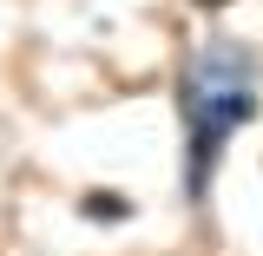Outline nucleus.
<instances>
[{"label":"nucleus","mask_w":263,"mask_h":256,"mask_svg":"<svg viewBox=\"0 0 263 256\" xmlns=\"http://www.w3.org/2000/svg\"><path fill=\"white\" fill-rule=\"evenodd\" d=\"M263 119V53L230 40V33H204L184 66H178V125H184V204L204 210V197L224 171V151L237 131Z\"/></svg>","instance_id":"nucleus-1"},{"label":"nucleus","mask_w":263,"mask_h":256,"mask_svg":"<svg viewBox=\"0 0 263 256\" xmlns=\"http://www.w3.org/2000/svg\"><path fill=\"white\" fill-rule=\"evenodd\" d=\"M79 217L86 224H132L138 217V197H125V191H79Z\"/></svg>","instance_id":"nucleus-2"},{"label":"nucleus","mask_w":263,"mask_h":256,"mask_svg":"<svg viewBox=\"0 0 263 256\" xmlns=\"http://www.w3.org/2000/svg\"><path fill=\"white\" fill-rule=\"evenodd\" d=\"M191 7H197V13H224L230 0H191Z\"/></svg>","instance_id":"nucleus-3"}]
</instances>
